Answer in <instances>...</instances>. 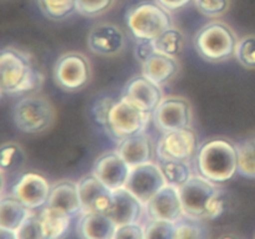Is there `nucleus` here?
<instances>
[{
	"mask_svg": "<svg viewBox=\"0 0 255 239\" xmlns=\"http://www.w3.org/2000/svg\"><path fill=\"white\" fill-rule=\"evenodd\" d=\"M24 162L22 149L15 143L4 144L0 149V169L1 172L17 168Z\"/></svg>",
	"mask_w": 255,
	"mask_h": 239,
	"instance_id": "32",
	"label": "nucleus"
},
{
	"mask_svg": "<svg viewBox=\"0 0 255 239\" xmlns=\"http://www.w3.org/2000/svg\"><path fill=\"white\" fill-rule=\"evenodd\" d=\"M153 121L157 128L166 132L189 128L191 107L184 99L168 97L163 99L153 111Z\"/></svg>",
	"mask_w": 255,
	"mask_h": 239,
	"instance_id": "9",
	"label": "nucleus"
},
{
	"mask_svg": "<svg viewBox=\"0 0 255 239\" xmlns=\"http://www.w3.org/2000/svg\"><path fill=\"white\" fill-rule=\"evenodd\" d=\"M55 111L45 97L29 96L20 100L14 109V121L25 133H39L52 124Z\"/></svg>",
	"mask_w": 255,
	"mask_h": 239,
	"instance_id": "7",
	"label": "nucleus"
},
{
	"mask_svg": "<svg viewBox=\"0 0 255 239\" xmlns=\"http://www.w3.org/2000/svg\"><path fill=\"white\" fill-rule=\"evenodd\" d=\"M176 223L151 219L144 227V239H174Z\"/></svg>",
	"mask_w": 255,
	"mask_h": 239,
	"instance_id": "30",
	"label": "nucleus"
},
{
	"mask_svg": "<svg viewBox=\"0 0 255 239\" xmlns=\"http://www.w3.org/2000/svg\"><path fill=\"white\" fill-rule=\"evenodd\" d=\"M157 164H158L159 169H161L162 174L166 179V183L176 187V188L183 186L192 177L191 166H189L188 161L158 158Z\"/></svg>",
	"mask_w": 255,
	"mask_h": 239,
	"instance_id": "24",
	"label": "nucleus"
},
{
	"mask_svg": "<svg viewBox=\"0 0 255 239\" xmlns=\"http://www.w3.org/2000/svg\"><path fill=\"white\" fill-rule=\"evenodd\" d=\"M178 71L176 57L156 52L144 64H142V75L158 86H163Z\"/></svg>",
	"mask_w": 255,
	"mask_h": 239,
	"instance_id": "22",
	"label": "nucleus"
},
{
	"mask_svg": "<svg viewBox=\"0 0 255 239\" xmlns=\"http://www.w3.org/2000/svg\"><path fill=\"white\" fill-rule=\"evenodd\" d=\"M224 239H232V238H224Z\"/></svg>",
	"mask_w": 255,
	"mask_h": 239,
	"instance_id": "41",
	"label": "nucleus"
},
{
	"mask_svg": "<svg viewBox=\"0 0 255 239\" xmlns=\"http://www.w3.org/2000/svg\"><path fill=\"white\" fill-rule=\"evenodd\" d=\"M114 0H76V11L85 16H95L106 11Z\"/></svg>",
	"mask_w": 255,
	"mask_h": 239,
	"instance_id": "34",
	"label": "nucleus"
},
{
	"mask_svg": "<svg viewBox=\"0 0 255 239\" xmlns=\"http://www.w3.org/2000/svg\"><path fill=\"white\" fill-rule=\"evenodd\" d=\"M49 182L37 173H26L14 186V197L22 202L29 209H36L47 203L50 197Z\"/></svg>",
	"mask_w": 255,
	"mask_h": 239,
	"instance_id": "16",
	"label": "nucleus"
},
{
	"mask_svg": "<svg viewBox=\"0 0 255 239\" xmlns=\"http://www.w3.org/2000/svg\"><path fill=\"white\" fill-rule=\"evenodd\" d=\"M54 77L61 89L77 90L90 79V66L86 57L80 54H67L60 57L54 69Z\"/></svg>",
	"mask_w": 255,
	"mask_h": 239,
	"instance_id": "10",
	"label": "nucleus"
},
{
	"mask_svg": "<svg viewBox=\"0 0 255 239\" xmlns=\"http://www.w3.org/2000/svg\"><path fill=\"white\" fill-rule=\"evenodd\" d=\"M0 239H17L16 232L9 229L0 228Z\"/></svg>",
	"mask_w": 255,
	"mask_h": 239,
	"instance_id": "40",
	"label": "nucleus"
},
{
	"mask_svg": "<svg viewBox=\"0 0 255 239\" xmlns=\"http://www.w3.org/2000/svg\"><path fill=\"white\" fill-rule=\"evenodd\" d=\"M116 102V100H114L112 97H104V99L97 100L96 104L92 107V116H94L95 121L104 126L105 128L109 124L110 112H111L112 107L115 106Z\"/></svg>",
	"mask_w": 255,
	"mask_h": 239,
	"instance_id": "35",
	"label": "nucleus"
},
{
	"mask_svg": "<svg viewBox=\"0 0 255 239\" xmlns=\"http://www.w3.org/2000/svg\"><path fill=\"white\" fill-rule=\"evenodd\" d=\"M2 1H6V0H2Z\"/></svg>",
	"mask_w": 255,
	"mask_h": 239,
	"instance_id": "42",
	"label": "nucleus"
},
{
	"mask_svg": "<svg viewBox=\"0 0 255 239\" xmlns=\"http://www.w3.org/2000/svg\"><path fill=\"white\" fill-rule=\"evenodd\" d=\"M197 167L201 176L218 183L238 172V148L226 139H212L199 149Z\"/></svg>",
	"mask_w": 255,
	"mask_h": 239,
	"instance_id": "2",
	"label": "nucleus"
},
{
	"mask_svg": "<svg viewBox=\"0 0 255 239\" xmlns=\"http://www.w3.org/2000/svg\"><path fill=\"white\" fill-rule=\"evenodd\" d=\"M151 115L149 112L142 111L126 97L122 96V99L115 104L110 112L106 129L110 131V134L114 138L120 142L127 137L146 131Z\"/></svg>",
	"mask_w": 255,
	"mask_h": 239,
	"instance_id": "6",
	"label": "nucleus"
},
{
	"mask_svg": "<svg viewBox=\"0 0 255 239\" xmlns=\"http://www.w3.org/2000/svg\"><path fill=\"white\" fill-rule=\"evenodd\" d=\"M46 207L59 209L70 216H75L81 211L79 186L74 182L65 181L52 187Z\"/></svg>",
	"mask_w": 255,
	"mask_h": 239,
	"instance_id": "20",
	"label": "nucleus"
},
{
	"mask_svg": "<svg viewBox=\"0 0 255 239\" xmlns=\"http://www.w3.org/2000/svg\"><path fill=\"white\" fill-rule=\"evenodd\" d=\"M156 52L157 50L153 40L137 39L136 45H134V56H136L137 61L141 62V65L144 64Z\"/></svg>",
	"mask_w": 255,
	"mask_h": 239,
	"instance_id": "37",
	"label": "nucleus"
},
{
	"mask_svg": "<svg viewBox=\"0 0 255 239\" xmlns=\"http://www.w3.org/2000/svg\"><path fill=\"white\" fill-rule=\"evenodd\" d=\"M116 151L131 168L152 161L151 139L146 132L120 141Z\"/></svg>",
	"mask_w": 255,
	"mask_h": 239,
	"instance_id": "19",
	"label": "nucleus"
},
{
	"mask_svg": "<svg viewBox=\"0 0 255 239\" xmlns=\"http://www.w3.org/2000/svg\"><path fill=\"white\" fill-rule=\"evenodd\" d=\"M41 11L51 20H61L76 10V0H37Z\"/></svg>",
	"mask_w": 255,
	"mask_h": 239,
	"instance_id": "27",
	"label": "nucleus"
},
{
	"mask_svg": "<svg viewBox=\"0 0 255 239\" xmlns=\"http://www.w3.org/2000/svg\"><path fill=\"white\" fill-rule=\"evenodd\" d=\"M77 186L84 213H106L111 204V189L107 188L94 173L80 179Z\"/></svg>",
	"mask_w": 255,
	"mask_h": 239,
	"instance_id": "11",
	"label": "nucleus"
},
{
	"mask_svg": "<svg viewBox=\"0 0 255 239\" xmlns=\"http://www.w3.org/2000/svg\"><path fill=\"white\" fill-rule=\"evenodd\" d=\"M197 147L196 134L192 129L183 128L166 132L157 146L158 158L188 161Z\"/></svg>",
	"mask_w": 255,
	"mask_h": 239,
	"instance_id": "12",
	"label": "nucleus"
},
{
	"mask_svg": "<svg viewBox=\"0 0 255 239\" xmlns=\"http://www.w3.org/2000/svg\"><path fill=\"white\" fill-rule=\"evenodd\" d=\"M236 35L222 22H211L202 27L194 37L197 52L207 61H224L236 54Z\"/></svg>",
	"mask_w": 255,
	"mask_h": 239,
	"instance_id": "4",
	"label": "nucleus"
},
{
	"mask_svg": "<svg viewBox=\"0 0 255 239\" xmlns=\"http://www.w3.org/2000/svg\"><path fill=\"white\" fill-rule=\"evenodd\" d=\"M236 56L244 67L255 69V35H248L238 40Z\"/></svg>",
	"mask_w": 255,
	"mask_h": 239,
	"instance_id": "31",
	"label": "nucleus"
},
{
	"mask_svg": "<svg viewBox=\"0 0 255 239\" xmlns=\"http://www.w3.org/2000/svg\"><path fill=\"white\" fill-rule=\"evenodd\" d=\"M201 227L192 222H181L176 223V238L174 239H202Z\"/></svg>",
	"mask_w": 255,
	"mask_h": 239,
	"instance_id": "36",
	"label": "nucleus"
},
{
	"mask_svg": "<svg viewBox=\"0 0 255 239\" xmlns=\"http://www.w3.org/2000/svg\"><path fill=\"white\" fill-rule=\"evenodd\" d=\"M166 184L158 164L151 161L132 167L125 188L146 206Z\"/></svg>",
	"mask_w": 255,
	"mask_h": 239,
	"instance_id": "8",
	"label": "nucleus"
},
{
	"mask_svg": "<svg viewBox=\"0 0 255 239\" xmlns=\"http://www.w3.org/2000/svg\"><path fill=\"white\" fill-rule=\"evenodd\" d=\"M143 204L126 188L112 192L111 204L105 214L112 219L117 227L136 223L138 221Z\"/></svg>",
	"mask_w": 255,
	"mask_h": 239,
	"instance_id": "18",
	"label": "nucleus"
},
{
	"mask_svg": "<svg viewBox=\"0 0 255 239\" xmlns=\"http://www.w3.org/2000/svg\"><path fill=\"white\" fill-rule=\"evenodd\" d=\"M153 41L157 52L167 55V56L176 57L181 52L182 44H183V35L178 30L171 27L163 34L159 35Z\"/></svg>",
	"mask_w": 255,
	"mask_h": 239,
	"instance_id": "26",
	"label": "nucleus"
},
{
	"mask_svg": "<svg viewBox=\"0 0 255 239\" xmlns=\"http://www.w3.org/2000/svg\"><path fill=\"white\" fill-rule=\"evenodd\" d=\"M126 21L136 39L154 40L172 27L168 11L157 2H142L131 7Z\"/></svg>",
	"mask_w": 255,
	"mask_h": 239,
	"instance_id": "5",
	"label": "nucleus"
},
{
	"mask_svg": "<svg viewBox=\"0 0 255 239\" xmlns=\"http://www.w3.org/2000/svg\"><path fill=\"white\" fill-rule=\"evenodd\" d=\"M17 239H49L40 216L30 214L16 231Z\"/></svg>",
	"mask_w": 255,
	"mask_h": 239,
	"instance_id": "29",
	"label": "nucleus"
},
{
	"mask_svg": "<svg viewBox=\"0 0 255 239\" xmlns=\"http://www.w3.org/2000/svg\"><path fill=\"white\" fill-rule=\"evenodd\" d=\"M117 226L105 213H84L79 222L81 239H114Z\"/></svg>",
	"mask_w": 255,
	"mask_h": 239,
	"instance_id": "21",
	"label": "nucleus"
},
{
	"mask_svg": "<svg viewBox=\"0 0 255 239\" xmlns=\"http://www.w3.org/2000/svg\"><path fill=\"white\" fill-rule=\"evenodd\" d=\"M238 148V172L247 178H255V137Z\"/></svg>",
	"mask_w": 255,
	"mask_h": 239,
	"instance_id": "28",
	"label": "nucleus"
},
{
	"mask_svg": "<svg viewBox=\"0 0 255 239\" xmlns=\"http://www.w3.org/2000/svg\"><path fill=\"white\" fill-rule=\"evenodd\" d=\"M29 211L16 197L2 198L0 202V228L16 232L30 216Z\"/></svg>",
	"mask_w": 255,
	"mask_h": 239,
	"instance_id": "23",
	"label": "nucleus"
},
{
	"mask_svg": "<svg viewBox=\"0 0 255 239\" xmlns=\"http://www.w3.org/2000/svg\"><path fill=\"white\" fill-rule=\"evenodd\" d=\"M197 9L209 17H219L228 10L229 0H194Z\"/></svg>",
	"mask_w": 255,
	"mask_h": 239,
	"instance_id": "33",
	"label": "nucleus"
},
{
	"mask_svg": "<svg viewBox=\"0 0 255 239\" xmlns=\"http://www.w3.org/2000/svg\"><path fill=\"white\" fill-rule=\"evenodd\" d=\"M124 97L131 101L134 106L141 109L142 111L153 114L162 99L161 86L146 79L143 75L132 79L125 87Z\"/></svg>",
	"mask_w": 255,
	"mask_h": 239,
	"instance_id": "17",
	"label": "nucleus"
},
{
	"mask_svg": "<svg viewBox=\"0 0 255 239\" xmlns=\"http://www.w3.org/2000/svg\"><path fill=\"white\" fill-rule=\"evenodd\" d=\"M191 1L192 0H156L157 4L167 11H176V10L187 6Z\"/></svg>",
	"mask_w": 255,
	"mask_h": 239,
	"instance_id": "39",
	"label": "nucleus"
},
{
	"mask_svg": "<svg viewBox=\"0 0 255 239\" xmlns=\"http://www.w3.org/2000/svg\"><path fill=\"white\" fill-rule=\"evenodd\" d=\"M114 239H144V228L137 223L117 227Z\"/></svg>",
	"mask_w": 255,
	"mask_h": 239,
	"instance_id": "38",
	"label": "nucleus"
},
{
	"mask_svg": "<svg viewBox=\"0 0 255 239\" xmlns=\"http://www.w3.org/2000/svg\"><path fill=\"white\" fill-rule=\"evenodd\" d=\"M40 81V76L25 52L14 47H6L0 54V91L15 95L32 90Z\"/></svg>",
	"mask_w": 255,
	"mask_h": 239,
	"instance_id": "3",
	"label": "nucleus"
},
{
	"mask_svg": "<svg viewBox=\"0 0 255 239\" xmlns=\"http://www.w3.org/2000/svg\"><path fill=\"white\" fill-rule=\"evenodd\" d=\"M131 167L117 151L109 152L97 159L94 167V174L112 192L125 188L128 179Z\"/></svg>",
	"mask_w": 255,
	"mask_h": 239,
	"instance_id": "13",
	"label": "nucleus"
},
{
	"mask_svg": "<svg viewBox=\"0 0 255 239\" xmlns=\"http://www.w3.org/2000/svg\"><path fill=\"white\" fill-rule=\"evenodd\" d=\"M183 213L191 219H213L223 208L218 187L203 176H192L178 188Z\"/></svg>",
	"mask_w": 255,
	"mask_h": 239,
	"instance_id": "1",
	"label": "nucleus"
},
{
	"mask_svg": "<svg viewBox=\"0 0 255 239\" xmlns=\"http://www.w3.org/2000/svg\"><path fill=\"white\" fill-rule=\"evenodd\" d=\"M126 44L124 31L114 24H100L91 29L87 46L94 54L112 56L122 51Z\"/></svg>",
	"mask_w": 255,
	"mask_h": 239,
	"instance_id": "15",
	"label": "nucleus"
},
{
	"mask_svg": "<svg viewBox=\"0 0 255 239\" xmlns=\"http://www.w3.org/2000/svg\"><path fill=\"white\" fill-rule=\"evenodd\" d=\"M45 227L49 239H60L67 231L71 223V216L59 209L45 207L39 214Z\"/></svg>",
	"mask_w": 255,
	"mask_h": 239,
	"instance_id": "25",
	"label": "nucleus"
},
{
	"mask_svg": "<svg viewBox=\"0 0 255 239\" xmlns=\"http://www.w3.org/2000/svg\"><path fill=\"white\" fill-rule=\"evenodd\" d=\"M149 218L177 223L183 216L178 188L166 184L148 203L146 204Z\"/></svg>",
	"mask_w": 255,
	"mask_h": 239,
	"instance_id": "14",
	"label": "nucleus"
}]
</instances>
